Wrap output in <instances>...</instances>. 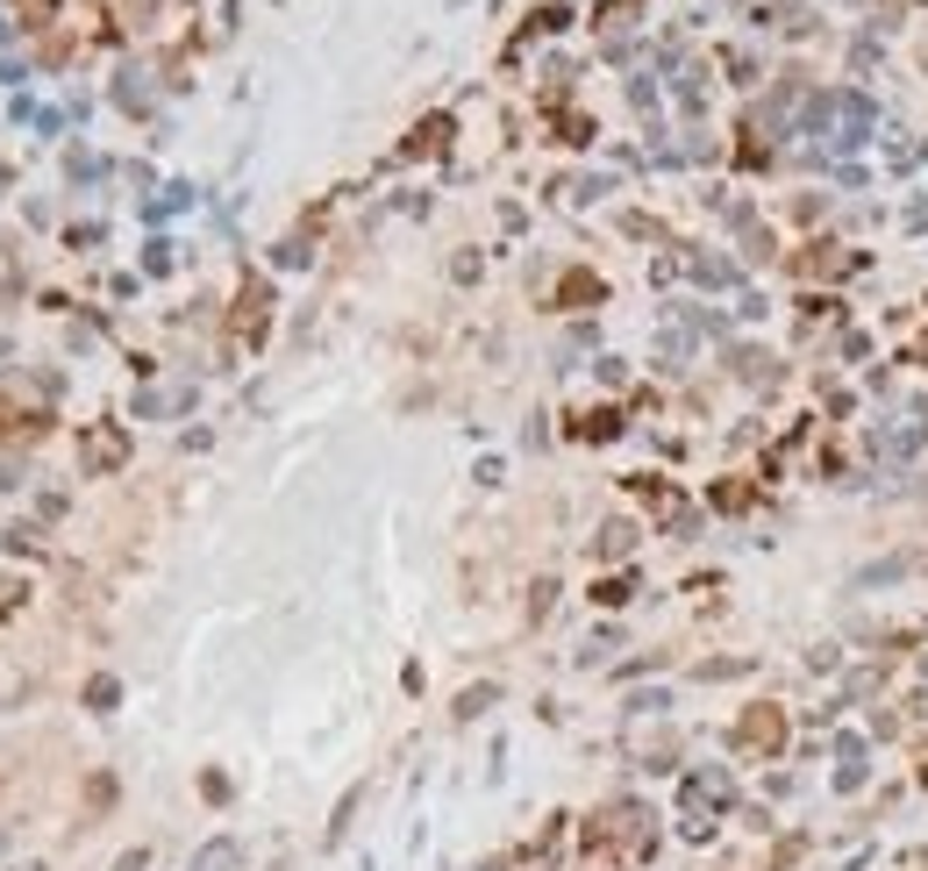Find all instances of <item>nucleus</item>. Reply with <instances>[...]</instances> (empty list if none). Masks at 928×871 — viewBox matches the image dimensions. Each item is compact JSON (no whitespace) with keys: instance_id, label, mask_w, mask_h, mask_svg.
<instances>
[{"instance_id":"obj_1","label":"nucleus","mask_w":928,"mask_h":871,"mask_svg":"<svg viewBox=\"0 0 928 871\" xmlns=\"http://www.w3.org/2000/svg\"><path fill=\"white\" fill-rule=\"evenodd\" d=\"M778 743H786V715H778V707H750V715L736 721V751H778Z\"/></svg>"},{"instance_id":"obj_2","label":"nucleus","mask_w":928,"mask_h":871,"mask_svg":"<svg viewBox=\"0 0 928 871\" xmlns=\"http://www.w3.org/2000/svg\"><path fill=\"white\" fill-rule=\"evenodd\" d=\"M87 458H101V464H115V458H121V444H115V436H93V444H87Z\"/></svg>"}]
</instances>
